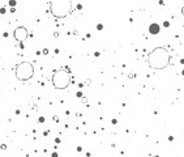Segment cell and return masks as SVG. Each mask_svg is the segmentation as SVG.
I'll return each mask as SVG.
<instances>
[{
  "label": "cell",
  "mask_w": 184,
  "mask_h": 157,
  "mask_svg": "<svg viewBox=\"0 0 184 157\" xmlns=\"http://www.w3.org/2000/svg\"><path fill=\"white\" fill-rule=\"evenodd\" d=\"M171 55L165 47H155L148 55V64L152 70H163L168 65Z\"/></svg>",
  "instance_id": "6da1fadb"
},
{
  "label": "cell",
  "mask_w": 184,
  "mask_h": 157,
  "mask_svg": "<svg viewBox=\"0 0 184 157\" xmlns=\"http://www.w3.org/2000/svg\"><path fill=\"white\" fill-rule=\"evenodd\" d=\"M51 15L56 18H65L73 12V5L71 0H54L50 3Z\"/></svg>",
  "instance_id": "7a4b0ae2"
},
{
  "label": "cell",
  "mask_w": 184,
  "mask_h": 157,
  "mask_svg": "<svg viewBox=\"0 0 184 157\" xmlns=\"http://www.w3.org/2000/svg\"><path fill=\"white\" fill-rule=\"evenodd\" d=\"M51 81L55 89H59V91L67 89L71 84V72L65 70H56L52 75Z\"/></svg>",
  "instance_id": "3957f363"
},
{
  "label": "cell",
  "mask_w": 184,
  "mask_h": 157,
  "mask_svg": "<svg viewBox=\"0 0 184 157\" xmlns=\"http://www.w3.org/2000/svg\"><path fill=\"white\" fill-rule=\"evenodd\" d=\"M16 78L20 81H28L34 76V65L30 62H21L15 67Z\"/></svg>",
  "instance_id": "277c9868"
},
{
  "label": "cell",
  "mask_w": 184,
  "mask_h": 157,
  "mask_svg": "<svg viewBox=\"0 0 184 157\" xmlns=\"http://www.w3.org/2000/svg\"><path fill=\"white\" fill-rule=\"evenodd\" d=\"M13 37H15V39H16L17 42L22 43V42H25V41L28 39L29 31H28V29H26L25 26H17V28L15 29V31H13Z\"/></svg>",
  "instance_id": "5b68a950"
},
{
  "label": "cell",
  "mask_w": 184,
  "mask_h": 157,
  "mask_svg": "<svg viewBox=\"0 0 184 157\" xmlns=\"http://www.w3.org/2000/svg\"><path fill=\"white\" fill-rule=\"evenodd\" d=\"M159 31H161V28H159V25H158V24L153 22V24L149 25V33H150L152 36H157Z\"/></svg>",
  "instance_id": "8992f818"
},
{
  "label": "cell",
  "mask_w": 184,
  "mask_h": 157,
  "mask_svg": "<svg viewBox=\"0 0 184 157\" xmlns=\"http://www.w3.org/2000/svg\"><path fill=\"white\" fill-rule=\"evenodd\" d=\"M7 12V10H5V8H0V15H4Z\"/></svg>",
  "instance_id": "52a82bcc"
},
{
  "label": "cell",
  "mask_w": 184,
  "mask_h": 157,
  "mask_svg": "<svg viewBox=\"0 0 184 157\" xmlns=\"http://www.w3.org/2000/svg\"><path fill=\"white\" fill-rule=\"evenodd\" d=\"M163 26H165V28H168V26H170V22H168V21H165V22H163Z\"/></svg>",
  "instance_id": "ba28073f"
},
{
  "label": "cell",
  "mask_w": 184,
  "mask_h": 157,
  "mask_svg": "<svg viewBox=\"0 0 184 157\" xmlns=\"http://www.w3.org/2000/svg\"><path fill=\"white\" fill-rule=\"evenodd\" d=\"M8 4H9L10 7H15V5H16V2H13V0H12V2H9Z\"/></svg>",
  "instance_id": "9c48e42d"
},
{
  "label": "cell",
  "mask_w": 184,
  "mask_h": 157,
  "mask_svg": "<svg viewBox=\"0 0 184 157\" xmlns=\"http://www.w3.org/2000/svg\"><path fill=\"white\" fill-rule=\"evenodd\" d=\"M0 148L4 151V149H7V145H5V144H2V145H0Z\"/></svg>",
  "instance_id": "30bf717a"
},
{
  "label": "cell",
  "mask_w": 184,
  "mask_h": 157,
  "mask_svg": "<svg viewBox=\"0 0 184 157\" xmlns=\"http://www.w3.org/2000/svg\"><path fill=\"white\" fill-rule=\"evenodd\" d=\"M47 54H48V50L44 49V50H43V55H47Z\"/></svg>",
  "instance_id": "8fae6325"
},
{
  "label": "cell",
  "mask_w": 184,
  "mask_h": 157,
  "mask_svg": "<svg viewBox=\"0 0 184 157\" xmlns=\"http://www.w3.org/2000/svg\"><path fill=\"white\" fill-rule=\"evenodd\" d=\"M38 120H39V122H41V123H43V122H44V118H43V117H41V118H39V119H38Z\"/></svg>",
  "instance_id": "7c38bea8"
},
{
  "label": "cell",
  "mask_w": 184,
  "mask_h": 157,
  "mask_svg": "<svg viewBox=\"0 0 184 157\" xmlns=\"http://www.w3.org/2000/svg\"><path fill=\"white\" fill-rule=\"evenodd\" d=\"M51 157H57V153H56V152H54V153L51 154Z\"/></svg>",
  "instance_id": "4fadbf2b"
},
{
  "label": "cell",
  "mask_w": 184,
  "mask_h": 157,
  "mask_svg": "<svg viewBox=\"0 0 184 157\" xmlns=\"http://www.w3.org/2000/svg\"><path fill=\"white\" fill-rule=\"evenodd\" d=\"M181 15H183V16H184V7H183V8H181Z\"/></svg>",
  "instance_id": "5bb4252c"
}]
</instances>
